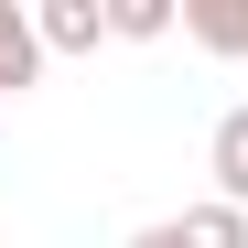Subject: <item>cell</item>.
Returning <instances> with one entry per match:
<instances>
[{"instance_id": "7", "label": "cell", "mask_w": 248, "mask_h": 248, "mask_svg": "<svg viewBox=\"0 0 248 248\" xmlns=\"http://www.w3.org/2000/svg\"><path fill=\"white\" fill-rule=\"evenodd\" d=\"M130 248H184V227H140V237H130Z\"/></svg>"}, {"instance_id": "5", "label": "cell", "mask_w": 248, "mask_h": 248, "mask_svg": "<svg viewBox=\"0 0 248 248\" xmlns=\"http://www.w3.org/2000/svg\"><path fill=\"white\" fill-rule=\"evenodd\" d=\"M184 248H248V205H227V194H205V205H184Z\"/></svg>"}, {"instance_id": "6", "label": "cell", "mask_w": 248, "mask_h": 248, "mask_svg": "<svg viewBox=\"0 0 248 248\" xmlns=\"http://www.w3.org/2000/svg\"><path fill=\"white\" fill-rule=\"evenodd\" d=\"M108 32H119V44H162L173 11H162V0H108Z\"/></svg>"}, {"instance_id": "2", "label": "cell", "mask_w": 248, "mask_h": 248, "mask_svg": "<svg viewBox=\"0 0 248 248\" xmlns=\"http://www.w3.org/2000/svg\"><path fill=\"white\" fill-rule=\"evenodd\" d=\"M44 54H97L108 44V0H44Z\"/></svg>"}, {"instance_id": "1", "label": "cell", "mask_w": 248, "mask_h": 248, "mask_svg": "<svg viewBox=\"0 0 248 248\" xmlns=\"http://www.w3.org/2000/svg\"><path fill=\"white\" fill-rule=\"evenodd\" d=\"M32 76H44V22L22 0H0V97H22Z\"/></svg>"}, {"instance_id": "4", "label": "cell", "mask_w": 248, "mask_h": 248, "mask_svg": "<svg viewBox=\"0 0 248 248\" xmlns=\"http://www.w3.org/2000/svg\"><path fill=\"white\" fill-rule=\"evenodd\" d=\"M184 32H194L205 54L237 65V54H248V0H184Z\"/></svg>"}, {"instance_id": "3", "label": "cell", "mask_w": 248, "mask_h": 248, "mask_svg": "<svg viewBox=\"0 0 248 248\" xmlns=\"http://www.w3.org/2000/svg\"><path fill=\"white\" fill-rule=\"evenodd\" d=\"M205 173H216L227 205H248V108H227L216 130H205Z\"/></svg>"}]
</instances>
